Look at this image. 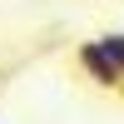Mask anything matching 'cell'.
I'll use <instances>...</instances> for the list:
<instances>
[{
    "label": "cell",
    "mask_w": 124,
    "mask_h": 124,
    "mask_svg": "<svg viewBox=\"0 0 124 124\" xmlns=\"http://www.w3.org/2000/svg\"><path fill=\"white\" fill-rule=\"evenodd\" d=\"M119 94H124V85H119Z\"/></svg>",
    "instance_id": "obj_3"
},
{
    "label": "cell",
    "mask_w": 124,
    "mask_h": 124,
    "mask_svg": "<svg viewBox=\"0 0 124 124\" xmlns=\"http://www.w3.org/2000/svg\"><path fill=\"white\" fill-rule=\"evenodd\" d=\"M75 70H79V75H85L94 89H109V94H119V85H124V70H119L114 60L104 55L99 35H94V40H79V45H75Z\"/></svg>",
    "instance_id": "obj_1"
},
{
    "label": "cell",
    "mask_w": 124,
    "mask_h": 124,
    "mask_svg": "<svg viewBox=\"0 0 124 124\" xmlns=\"http://www.w3.org/2000/svg\"><path fill=\"white\" fill-rule=\"evenodd\" d=\"M99 45H104V55L124 70V30H104V35H99Z\"/></svg>",
    "instance_id": "obj_2"
}]
</instances>
